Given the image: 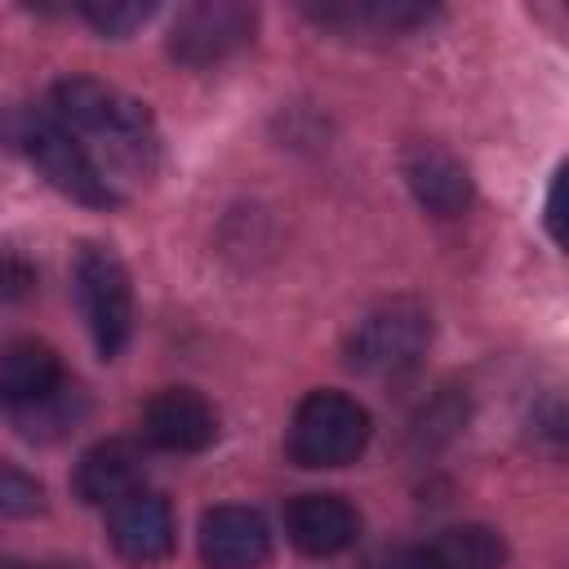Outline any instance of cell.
Here are the masks:
<instances>
[{
  "label": "cell",
  "mask_w": 569,
  "mask_h": 569,
  "mask_svg": "<svg viewBox=\"0 0 569 569\" xmlns=\"http://www.w3.org/2000/svg\"><path fill=\"white\" fill-rule=\"evenodd\" d=\"M373 436V422H369V409L347 396V391H333V387H320V391H307L293 409V422H289V458L298 467H347L365 453Z\"/></svg>",
  "instance_id": "obj_2"
},
{
  "label": "cell",
  "mask_w": 569,
  "mask_h": 569,
  "mask_svg": "<svg viewBox=\"0 0 569 569\" xmlns=\"http://www.w3.org/2000/svg\"><path fill=\"white\" fill-rule=\"evenodd\" d=\"M40 502H44V489L27 471H18L0 458V516H31V511H40Z\"/></svg>",
  "instance_id": "obj_17"
},
{
  "label": "cell",
  "mask_w": 569,
  "mask_h": 569,
  "mask_svg": "<svg viewBox=\"0 0 569 569\" xmlns=\"http://www.w3.org/2000/svg\"><path fill=\"white\" fill-rule=\"evenodd\" d=\"M431 342V311L418 298H391L369 307L347 333V365L369 378H396L422 360Z\"/></svg>",
  "instance_id": "obj_3"
},
{
  "label": "cell",
  "mask_w": 569,
  "mask_h": 569,
  "mask_svg": "<svg viewBox=\"0 0 569 569\" xmlns=\"http://www.w3.org/2000/svg\"><path fill=\"white\" fill-rule=\"evenodd\" d=\"M71 276H76V298H80V311L89 320L98 356L116 360L133 333V284H129L120 253L98 244V240H84L76 249Z\"/></svg>",
  "instance_id": "obj_5"
},
{
  "label": "cell",
  "mask_w": 569,
  "mask_h": 569,
  "mask_svg": "<svg viewBox=\"0 0 569 569\" xmlns=\"http://www.w3.org/2000/svg\"><path fill=\"white\" fill-rule=\"evenodd\" d=\"M156 13V4H80V18L102 36H129Z\"/></svg>",
  "instance_id": "obj_18"
},
{
  "label": "cell",
  "mask_w": 569,
  "mask_h": 569,
  "mask_svg": "<svg viewBox=\"0 0 569 569\" xmlns=\"http://www.w3.org/2000/svg\"><path fill=\"white\" fill-rule=\"evenodd\" d=\"M253 27H258V9L253 4L200 0V4H187L173 18L169 53L182 67H213V62L231 58L236 49H244L253 40Z\"/></svg>",
  "instance_id": "obj_6"
},
{
  "label": "cell",
  "mask_w": 569,
  "mask_h": 569,
  "mask_svg": "<svg viewBox=\"0 0 569 569\" xmlns=\"http://www.w3.org/2000/svg\"><path fill=\"white\" fill-rule=\"evenodd\" d=\"M84 409H89V405H84V391L67 378L58 391L40 396L36 405L13 409V413H9V422H13V431H18V436L40 440V445H53V440L71 436V431L84 422Z\"/></svg>",
  "instance_id": "obj_15"
},
{
  "label": "cell",
  "mask_w": 569,
  "mask_h": 569,
  "mask_svg": "<svg viewBox=\"0 0 569 569\" xmlns=\"http://www.w3.org/2000/svg\"><path fill=\"white\" fill-rule=\"evenodd\" d=\"M405 182L413 191V200L436 213V218H458L467 204H471V173L467 164L436 147V142H418L409 156H405Z\"/></svg>",
  "instance_id": "obj_12"
},
{
  "label": "cell",
  "mask_w": 569,
  "mask_h": 569,
  "mask_svg": "<svg viewBox=\"0 0 569 569\" xmlns=\"http://www.w3.org/2000/svg\"><path fill=\"white\" fill-rule=\"evenodd\" d=\"M147 480V453L133 440H98L80 453L71 471V489L89 507H116L120 498L138 493Z\"/></svg>",
  "instance_id": "obj_9"
},
{
  "label": "cell",
  "mask_w": 569,
  "mask_h": 569,
  "mask_svg": "<svg viewBox=\"0 0 569 569\" xmlns=\"http://www.w3.org/2000/svg\"><path fill=\"white\" fill-rule=\"evenodd\" d=\"M271 529L253 507H209L200 516V560L209 569H262Z\"/></svg>",
  "instance_id": "obj_8"
},
{
  "label": "cell",
  "mask_w": 569,
  "mask_h": 569,
  "mask_svg": "<svg viewBox=\"0 0 569 569\" xmlns=\"http://www.w3.org/2000/svg\"><path fill=\"white\" fill-rule=\"evenodd\" d=\"M547 227H551V236L560 240V178L551 182V196H547Z\"/></svg>",
  "instance_id": "obj_20"
},
{
  "label": "cell",
  "mask_w": 569,
  "mask_h": 569,
  "mask_svg": "<svg viewBox=\"0 0 569 569\" xmlns=\"http://www.w3.org/2000/svg\"><path fill=\"white\" fill-rule=\"evenodd\" d=\"M142 436L164 453H200L218 440V413L196 387H164L142 409Z\"/></svg>",
  "instance_id": "obj_7"
},
{
  "label": "cell",
  "mask_w": 569,
  "mask_h": 569,
  "mask_svg": "<svg viewBox=\"0 0 569 569\" xmlns=\"http://www.w3.org/2000/svg\"><path fill=\"white\" fill-rule=\"evenodd\" d=\"M316 22L325 27H342V31H356V27H378V31H405L413 22L427 18V9H413V4H378V0H356V4H320L311 9Z\"/></svg>",
  "instance_id": "obj_16"
},
{
  "label": "cell",
  "mask_w": 569,
  "mask_h": 569,
  "mask_svg": "<svg viewBox=\"0 0 569 569\" xmlns=\"http://www.w3.org/2000/svg\"><path fill=\"white\" fill-rule=\"evenodd\" d=\"M44 111L76 138V147L89 156L98 178L120 200H124V182L151 173L160 138H156V120L147 102H138L133 93L89 80V76H71L49 89Z\"/></svg>",
  "instance_id": "obj_1"
},
{
  "label": "cell",
  "mask_w": 569,
  "mask_h": 569,
  "mask_svg": "<svg viewBox=\"0 0 569 569\" xmlns=\"http://www.w3.org/2000/svg\"><path fill=\"white\" fill-rule=\"evenodd\" d=\"M107 538L129 565H156L173 551V511L156 493H129L107 507Z\"/></svg>",
  "instance_id": "obj_11"
},
{
  "label": "cell",
  "mask_w": 569,
  "mask_h": 569,
  "mask_svg": "<svg viewBox=\"0 0 569 569\" xmlns=\"http://www.w3.org/2000/svg\"><path fill=\"white\" fill-rule=\"evenodd\" d=\"M409 551L413 569H502L507 560V542L489 525H449Z\"/></svg>",
  "instance_id": "obj_14"
},
{
  "label": "cell",
  "mask_w": 569,
  "mask_h": 569,
  "mask_svg": "<svg viewBox=\"0 0 569 569\" xmlns=\"http://www.w3.org/2000/svg\"><path fill=\"white\" fill-rule=\"evenodd\" d=\"M31 569H80V565H67V560H49V565H31Z\"/></svg>",
  "instance_id": "obj_21"
},
{
  "label": "cell",
  "mask_w": 569,
  "mask_h": 569,
  "mask_svg": "<svg viewBox=\"0 0 569 569\" xmlns=\"http://www.w3.org/2000/svg\"><path fill=\"white\" fill-rule=\"evenodd\" d=\"M36 289V267L18 253H0V298L4 302H18Z\"/></svg>",
  "instance_id": "obj_19"
},
{
  "label": "cell",
  "mask_w": 569,
  "mask_h": 569,
  "mask_svg": "<svg viewBox=\"0 0 569 569\" xmlns=\"http://www.w3.org/2000/svg\"><path fill=\"white\" fill-rule=\"evenodd\" d=\"M360 516L342 493H298L284 507V538L302 556H338L356 542Z\"/></svg>",
  "instance_id": "obj_10"
},
{
  "label": "cell",
  "mask_w": 569,
  "mask_h": 569,
  "mask_svg": "<svg viewBox=\"0 0 569 569\" xmlns=\"http://www.w3.org/2000/svg\"><path fill=\"white\" fill-rule=\"evenodd\" d=\"M0 569H31V565H22V560H9V556H4V560H0Z\"/></svg>",
  "instance_id": "obj_22"
},
{
  "label": "cell",
  "mask_w": 569,
  "mask_h": 569,
  "mask_svg": "<svg viewBox=\"0 0 569 569\" xmlns=\"http://www.w3.org/2000/svg\"><path fill=\"white\" fill-rule=\"evenodd\" d=\"M67 382V369L49 342L13 338L0 347V409L13 413L22 405H36L40 396L58 391Z\"/></svg>",
  "instance_id": "obj_13"
},
{
  "label": "cell",
  "mask_w": 569,
  "mask_h": 569,
  "mask_svg": "<svg viewBox=\"0 0 569 569\" xmlns=\"http://www.w3.org/2000/svg\"><path fill=\"white\" fill-rule=\"evenodd\" d=\"M4 138L62 191V196H71V200H80V204H98V209H107V204H120V196L98 178V169L89 164V156L76 147V138L49 116V111H13V116H4Z\"/></svg>",
  "instance_id": "obj_4"
}]
</instances>
